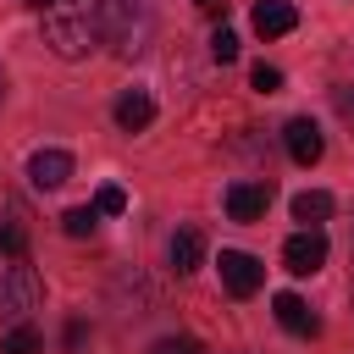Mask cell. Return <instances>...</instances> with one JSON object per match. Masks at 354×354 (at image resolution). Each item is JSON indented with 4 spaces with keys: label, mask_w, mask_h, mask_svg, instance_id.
<instances>
[{
    "label": "cell",
    "mask_w": 354,
    "mask_h": 354,
    "mask_svg": "<svg viewBox=\"0 0 354 354\" xmlns=\"http://www.w3.org/2000/svg\"><path fill=\"white\" fill-rule=\"evenodd\" d=\"M44 44H50L61 61H83L94 44H105L100 0H55V6L44 11Z\"/></svg>",
    "instance_id": "cell-1"
},
{
    "label": "cell",
    "mask_w": 354,
    "mask_h": 354,
    "mask_svg": "<svg viewBox=\"0 0 354 354\" xmlns=\"http://www.w3.org/2000/svg\"><path fill=\"white\" fill-rule=\"evenodd\" d=\"M100 28H105V44H116L122 61L144 55L149 39H155V17L144 0H100Z\"/></svg>",
    "instance_id": "cell-2"
},
{
    "label": "cell",
    "mask_w": 354,
    "mask_h": 354,
    "mask_svg": "<svg viewBox=\"0 0 354 354\" xmlns=\"http://www.w3.org/2000/svg\"><path fill=\"white\" fill-rule=\"evenodd\" d=\"M39 299H44V288H39L33 266L28 260H11L0 271V315H28V310H39Z\"/></svg>",
    "instance_id": "cell-3"
},
{
    "label": "cell",
    "mask_w": 354,
    "mask_h": 354,
    "mask_svg": "<svg viewBox=\"0 0 354 354\" xmlns=\"http://www.w3.org/2000/svg\"><path fill=\"white\" fill-rule=\"evenodd\" d=\"M282 266H288L293 277H315V271L326 266V232H321V227L293 232V238L282 243Z\"/></svg>",
    "instance_id": "cell-4"
},
{
    "label": "cell",
    "mask_w": 354,
    "mask_h": 354,
    "mask_svg": "<svg viewBox=\"0 0 354 354\" xmlns=\"http://www.w3.org/2000/svg\"><path fill=\"white\" fill-rule=\"evenodd\" d=\"M221 282H227V293L232 299H249V293H260V282H266V266L254 260V254H243V249H221Z\"/></svg>",
    "instance_id": "cell-5"
},
{
    "label": "cell",
    "mask_w": 354,
    "mask_h": 354,
    "mask_svg": "<svg viewBox=\"0 0 354 354\" xmlns=\"http://www.w3.org/2000/svg\"><path fill=\"white\" fill-rule=\"evenodd\" d=\"M282 144H288V155H293L299 166H315L321 149H326V138H321V127H315L310 116H293V122L282 127Z\"/></svg>",
    "instance_id": "cell-6"
},
{
    "label": "cell",
    "mask_w": 354,
    "mask_h": 354,
    "mask_svg": "<svg viewBox=\"0 0 354 354\" xmlns=\"http://www.w3.org/2000/svg\"><path fill=\"white\" fill-rule=\"evenodd\" d=\"M271 205V183H232L227 188V216L232 221H260Z\"/></svg>",
    "instance_id": "cell-7"
},
{
    "label": "cell",
    "mask_w": 354,
    "mask_h": 354,
    "mask_svg": "<svg viewBox=\"0 0 354 354\" xmlns=\"http://www.w3.org/2000/svg\"><path fill=\"white\" fill-rule=\"evenodd\" d=\"M271 310H277L282 332H293V337H315V332H321V315H315L299 293H277V299H271Z\"/></svg>",
    "instance_id": "cell-8"
},
{
    "label": "cell",
    "mask_w": 354,
    "mask_h": 354,
    "mask_svg": "<svg viewBox=\"0 0 354 354\" xmlns=\"http://www.w3.org/2000/svg\"><path fill=\"white\" fill-rule=\"evenodd\" d=\"M72 177V155L66 149H39L33 160H28V183L33 188H61Z\"/></svg>",
    "instance_id": "cell-9"
},
{
    "label": "cell",
    "mask_w": 354,
    "mask_h": 354,
    "mask_svg": "<svg viewBox=\"0 0 354 354\" xmlns=\"http://www.w3.org/2000/svg\"><path fill=\"white\" fill-rule=\"evenodd\" d=\"M293 22H299V11L288 0H260L254 6V33L260 39H282V33H293Z\"/></svg>",
    "instance_id": "cell-10"
},
{
    "label": "cell",
    "mask_w": 354,
    "mask_h": 354,
    "mask_svg": "<svg viewBox=\"0 0 354 354\" xmlns=\"http://www.w3.org/2000/svg\"><path fill=\"white\" fill-rule=\"evenodd\" d=\"M149 122H155V100H149L144 88H127V94L116 100V127H122V133H144Z\"/></svg>",
    "instance_id": "cell-11"
},
{
    "label": "cell",
    "mask_w": 354,
    "mask_h": 354,
    "mask_svg": "<svg viewBox=\"0 0 354 354\" xmlns=\"http://www.w3.org/2000/svg\"><path fill=\"white\" fill-rule=\"evenodd\" d=\"M199 260H205V238L194 227H177L171 232V271L188 277V271H199Z\"/></svg>",
    "instance_id": "cell-12"
},
{
    "label": "cell",
    "mask_w": 354,
    "mask_h": 354,
    "mask_svg": "<svg viewBox=\"0 0 354 354\" xmlns=\"http://www.w3.org/2000/svg\"><path fill=\"white\" fill-rule=\"evenodd\" d=\"M326 216H332V194H326V188H304V194H293V221L321 227Z\"/></svg>",
    "instance_id": "cell-13"
},
{
    "label": "cell",
    "mask_w": 354,
    "mask_h": 354,
    "mask_svg": "<svg viewBox=\"0 0 354 354\" xmlns=\"http://www.w3.org/2000/svg\"><path fill=\"white\" fill-rule=\"evenodd\" d=\"M94 221H100V210H94V205H72V210L61 216L66 238H88V232H94Z\"/></svg>",
    "instance_id": "cell-14"
},
{
    "label": "cell",
    "mask_w": 354,
    "mask_h": 354,
    "mask_svg": "<svg viewBox=\"0 0 354 354\" xmlns=\"http://www.w3.org/2000/svg\"><path fill=\"white\" fill-rule=\"evenodd\" d=\"M0 254H6V260H28V232H22V221H0Z\"/></svg>",
    "instance_id": "cell-15"
},
{
    "label": "cell",
    "mask_w": 354,
    "mask_h": 354,
    "mask_svg": "<svg viewBox=\"0 0 354 354\" xmlns=\"http://www.w3.org/2000/svg\"><path fill=\"white\" fill-rule=\"evenodd\" d=\"M44 343H39V332L33 326H11L6 332V343H0V354H39Z\"/></svg>",
    "instance_id": "cell-16"
},
{
    "label": "cell",
    "mask_w": 354,
    "mask_h": 354,
    "mask_svg": "<svg viewBox=\"0 0 354 354\" xmlns=\"http://www.w3.org/2000/svg\"><path fill=\"white\" fill-rule=\"evenodd\" d=\"M210 55H216L221 66L238 61V33H232V28H216V33H210Z\"/></svg>",
    "instance_id": "cell-17"
},
{
    "label": "cell",
    "mask_w": 354,
    "mask_h": 354,
    "mask_svg": "<svg viewBox=\"0 0 354 354\" xmlns=\"http://www.w3.org/2000/svg\"><path fill=\"white\" fill-rule=\"evenodd\" d=\"M94 210H100V216H122V210H127V194H122L116 183H105V188L94 194Z\"/></svg>",
    "instance_id": "cell-18"
},
{
    "label": "cell",
    "mask_w": 354,
    "mask_h": 354,
    "mask_svg": "<svg viewBox=\"0 0 354 354\" xmlns=\"http://www.w3.org/2000/svg\"><path fill=\"white\" fill-rule=\"evenodd\" d=\"M249 83H254V88H260V94H277V88H282V72H277V66H266V61H260V66H254V72H249Z\"/></svg>",
    "instance_id": "cell-19"
},
{
    "label": "cell",
    "mask_w": 354,
    "mask_h": 354,
    "mask_svg": "<svg viewBox=\"0 0 354 354\" xmlns=\"http://www.w3.org/2000/svg\"><path fill=\"white\" fill-rule=\"evenodd\" d=\"M149 354H205V348H199L194 337H160V343H155Z\"/></svg>",
    "instance_id": "cell-20"
},
{
    "label": "cell",
    "mask_w": 354,
    "mask_h": 354,
    "mask_svg": "<svg viewBox=\"0 0 354 354\" xmlns=\"http://www.w3.org/2000/svg\"><path fill=\"white\" fill-rule=\"evenodd\" d=\"M332 105H337V116H343V122H354V88H337V94H332Z\"/></svg>",
    "instance_id": "cell-21"
},
{
    "label": "cell",
    "mask_w": 354,
    "mask_h": 354,
    "mask_svg": "<svg viewBox=\"0 0 354 354\" xmlns=\"http://www.w3.org/2000/svg\"><path fill=\"white\" fill-rule=\"evenodd\" d=\"M28 6H39V11H50V6H55V0H28Z\"/></svg>",
    "instance_id": "cell-22"
},
{
    "label": "cell",
    "mask_w": 354,
    "mask_h": 354,
    "mask_svg": "<svg viewBox=\"0 0 354 354\" xmlns=\"http://www.w3.org/2000/svg\"><path fill=\"white\" fill-rule=\"evenodd\" d=\"M199 6H205V11H216V6H221V0H199Z\"/></svg>",
    "instance_id": "cell-23"
},
{
    "label": "cell",
    "mask_w": 354,
    "mask_h": 354,
    "mask_svg": "<svg viewBox=\"0 0 354 354\" xmlns=\"http://www.w3.org/2000/svg\"><path fill=\"white\" fill-rule=\"evenodd\" d=\"M0 100H6V72H0Z\"/></svg>",
    "instance_id": "cell-24"
}]
</instances>
